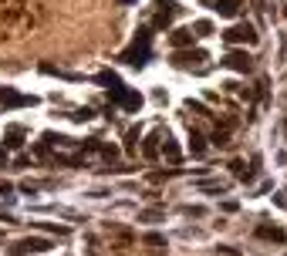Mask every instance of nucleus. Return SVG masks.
Returning <instances> with one entry per match:
<instances>
[{"label":"nucleus","instance_id":"1","mask_svg":"<svg viewBox=\"0 0 287 256\" xmlns=\"http://www.w3.org/2000/svg\"><path fill=\"white\" fill-rule=\"evenodd\" d=\"M149 40H152V31H146V27H142V31L135 34V40H132V48L122 54V61L132 64V68H142V64L149 61Z\"/></svg>","mask_w":287,"mask_h":256},{"label":"nucleus","instance_id":"2","mask_svg":"<svg viewBox=\"0 0 287 256\" xmlns=\"http://www.w3.org/2000/svg\"><path fill=\"white\" fill-rule=\"evenodd\" d=\"M227 44H257V31L254 24H233L230 31H223Z\"/></svg>","mask_w":287,"mask_h":256},{"label":"nucleus","instance_id":"3","mask_svg":"<svg viewBox=\"0 0 287 256\" xmlns=\"http://www.w3.org/2000/svg\"><path fill=\"white\" fill-rule=\"evenodd\" d=\"M0 104H4V108H27V104H37V98L20 95V91H14V88H0Z\"/></svg>","mask_w":287,"mask_h":256},{"label":"nucleus","instance_id":"4","mask_svg":"<svg viewBox=\"0 0 287 256\" xmlns=\"http://www.w3.org/2000/svg\"><path fill=\"white\" fill-rule=\"evenodd\" d=\"M156 31H166V27L172 24V17L179 14V4H172V0H159L156 4Z\"/></svg>","mask_w":287,"mask_h":256},{"label":"nucleus","instance_id":"5","mask_svg":"<svg viewBox=\"0 0 287 256\" xmlns=\"http://www.w3.org/2000/svg\"><path fill=\"white\" fill-rule=\"evenodd\" d=\"M44 249H51V240L31 236V240H20V243H14V249H10V253H14V256H24V253H44Z\"/></svg>","mask_w":287,"mask_h":256},{"label":"nucleus","instance_id":"6","mask_svg":"<svg viewBox=\"0 0 287 256\" xmlns=\"http://www.w3.org/2000/svg\"><path fill=\"white\" fill-rule=\"evenodd\" d=\"M223 64H227L230 71H243V74L254 68V61H250V54H247V51H227Z\"/></svg>","mask_w":287,"mask_h":256},{"label":"nucleus","instance_id":"7","mask_svg":"<svg viewBox=\"0 0 287 256\" xmlns=\"http://www.w3.org/2000/svg\"><path fill=\"white\" fill-rule=\"evenodd\" d=\"M203 61H206V51H176L172 54L176 68H189V64H203Z\"/></svg>","mask_w":287,"mask_h":256},{"label":"nucleus","instance_id":"8","mask_svg":"<svg viewBox=\"0 0 287 256\" xmlns=\"http://www.w3.org/2000/svg\"><path fill=\"white\" fill-rule=\"evenodd\" d=\"M193 37H196V34H193V27H176V31L169 34V44L176 51H182V48H193Z\"/></svg>","mask_w":287,"mask_h":256},{"label":"nucleus","instance_id":"9","mask_svg":"<svg viewBox=\"0 0 287 256\" xmlns=\"http://www.w3.org/2000/svg\"><path fill=\"white\" fill-rule=\"evenodd\" d=\"M24 145V128H7V138H4V148H20Z\"/></svg>","mask_w":287,"mask_h":256},{"label":"nucleus","instance_id":"10","mask_svg":"<svg viewBox=\"0 0 287 256\" xmlns=\"http://www.w3.org/2000/svg\"><path fill=\"white\" fill-rule=\"evenodd\" d=\"M257 236H263V240H277V243L287 240V232L280 229V226H260V229H257Z\"/></svg>","mask_w":287,"mask_h":256},{"label":"nucleus","instance_id":"11","mask_svg":"<svg viewBox=\"0 0 287 256\" xmlns=\"http://www.w3.org/2000/svg\"><path fill=\"white\" fill-rule=\"evenodd\" d=\"M216 10H220V17H237L240 0H216Z\"/></svg>","mask_w":287,"mask_h":256},{"label":"nucleus","instance_id":"12","mask_svg":"<svg viewBox=\"0 0 287 256\" xmlns=\"http://www.w3.org/2000/svg\"><path fill=\"white\" fill-rule=\"evenodd\" d=\"M142 155H146V159H156V155H159V135H149V138H146Z\"/></svg>","mask_w":287,"mask_h":256},{"label":"nucleus","instance_id":"13","mask_svg":"<svg viewBox=\"0 0 287 256\" xmlns=\"http://www.w3.org/2000/svg\"><path fill=\"white\" fill-rule=\"evenodd\" d=\"M189 152H193V155H203V152H206V142H203V135H199V132H193V135H189Z\"/></svg>","mask_w":287,"mask_h":256},{"label":"nucleus","instance_id":"14","mask_svg":"<svg viewBox=\"0 0 287 256\" xmlns=\"http://www.w3.org/2000/svg\"><path fill=\"white\" fill-rule=\"evenodd\" d=\"M162 155H166V159L172 162V165H176V162H179V145H176V142H169V138H166V145H162Z\"/></svg>","mask_w":287,"mask_h":256},{"label":"nucleus","instance_id":"15","mask_svg":"<svg viewBox=\"0 0 287 256\" xmlns=\"http://www.w3.org/2000/svg\"><path fill=\"white\" fill-rule=\"evenodd\" d=\"M122 104H125V108H129V112H135V108H139V104H142V95H135V91H125Z\"/></svg>","mask_w":287,"mask_h":256},{"label":"nucleus","instance_id":"16","mask_svg":"<svg viewBox=\"0 0 287 256\" xmlns=\"http://www.w3.org/2000/svg\"><path fill=\"white\" fill-rule=\"evenodd\" d=\"M98 81H101V84H105V88H115V84H122V81L115 78L112 71H101V74H98Z\"/></svg>","mask_w":287,"mask_h":256},{"label":"nucleus","instance_id":"17","mask_svg":"<svg viewBox=\"0 0 287 256\" xmlns=\"http://www.w3.org/2000/svg\"><path fill=\"white\" fill-rule=\"evenodd\" d=\"M146 243L149 246H166V236L162 232H146Z\"/></svg>","mask_w":287,"mask_h":256},{"label":"nucleus","instance_id":"18","mask_svg":"<svg viewBox=\"0 0 287 256\" xmlns=\"http://www.w3.org/2000/svg\"><path fill=\"white\" fill-rule=\"evenodd\" d=\"M193 31H196V34H213V24H210V20H196Z\"/></svg>","mask_w":287,"mask_h":256},{"label":"nucleus","instance_id":"19","mask_svg":"<svg viewBox=\"0 0 287 256\" xmlns=\"http://www.w3.org/2000/svg\"><path fill=\"white\" fill-rule=\"evenodd\" d=\"M101 155H105V159H115V155H118V148H115V145H101Z\"/></svg>","mask_w":287,"mask_h":256},{"label":"nucleus","instance_id":"20","mask_svg":"<svg viewBox=\"0 0 287 256\" xmlns=\"http://www.w3.org/2000/svg\"><path fill=\"white\" fill-rule=\"evenodd\" d=\"M230 168H233L237 176H247V168H243V162H240V159H233V162H230Z\"/></svg>","mask_w":287,"mask_h":256},{"label":"nucleus","instance_id":"21","mask_svg":"<svg viewBox=\"0 0 287 256\" xmlns=\"http://www.w3.org/2000/svg\"><path fill=\"white\" fill-rule=\"evenodd\" d=\"M186 108H189V112H196V115H206V108H203V104H199V101H189Z\"/></svg>","mask_w":287,"mask_h":256},{"label":"nucleus","instance_id":"22","mask_svg":"<svg viewBox=\"0 0 287 256\" xmlns=\"http://www.w3.org/2000/svg\"><path fill=\"white\" fill-rule=\"evenodd\" d=\"M159 216H162L159 209H146V212H142V219H159Z\"/></svg>","mask_w":287,"mask_h":256},{"label":"nucleus","instance_id":"23","mask_svg":"<svg viewBox=\"0 0 287 256\" xmlns=\"http://www.w3.org/2000/svg\"><path fill=\"white\" fill-rule=\"evenodd\" d=\"M10 192H14V185H10V182H4V179H0V196H10Z\"/></svg>","mask_w":287,"mask_h":256},{"label":"nucleus","instance_id":"24","mask_svg":"<svg viewBox=\"0 0 287 256\" xmlns=\"http://www.w3.org/2000/svg\"><path fill=\"white\" fill-rule=\"evenodd\" d=\"M213 142H216V145H227V132H220V128H216V135H213Z\"/></svg>","mask_w":287,"mask_h":256},{"label":"nucleus","instance_id":"25","mask_svg":"<svg viewBox=\"0 0 287 256\" xmlns=\"http://www.w3.org/2000/svg\"><path fill=\"white\" fill-rule=\"evenodd\" d=\"M0 165H7V148L0 145Z\"/></svg>","mask_w":287,"mask_h":256},{"label":"nucleus","instance_id":"26","mask_svg":"<svg viewBox=\"0 0 287 256\" xmlns=\"http://www.w3.org/2000/svg\"><path fill=\"white\" fill-rule=\"evenodd\" d=\"M118 4H139V0H118Z\"/></svg>","mask_w":287,"mask_h":256}]
</instances>
